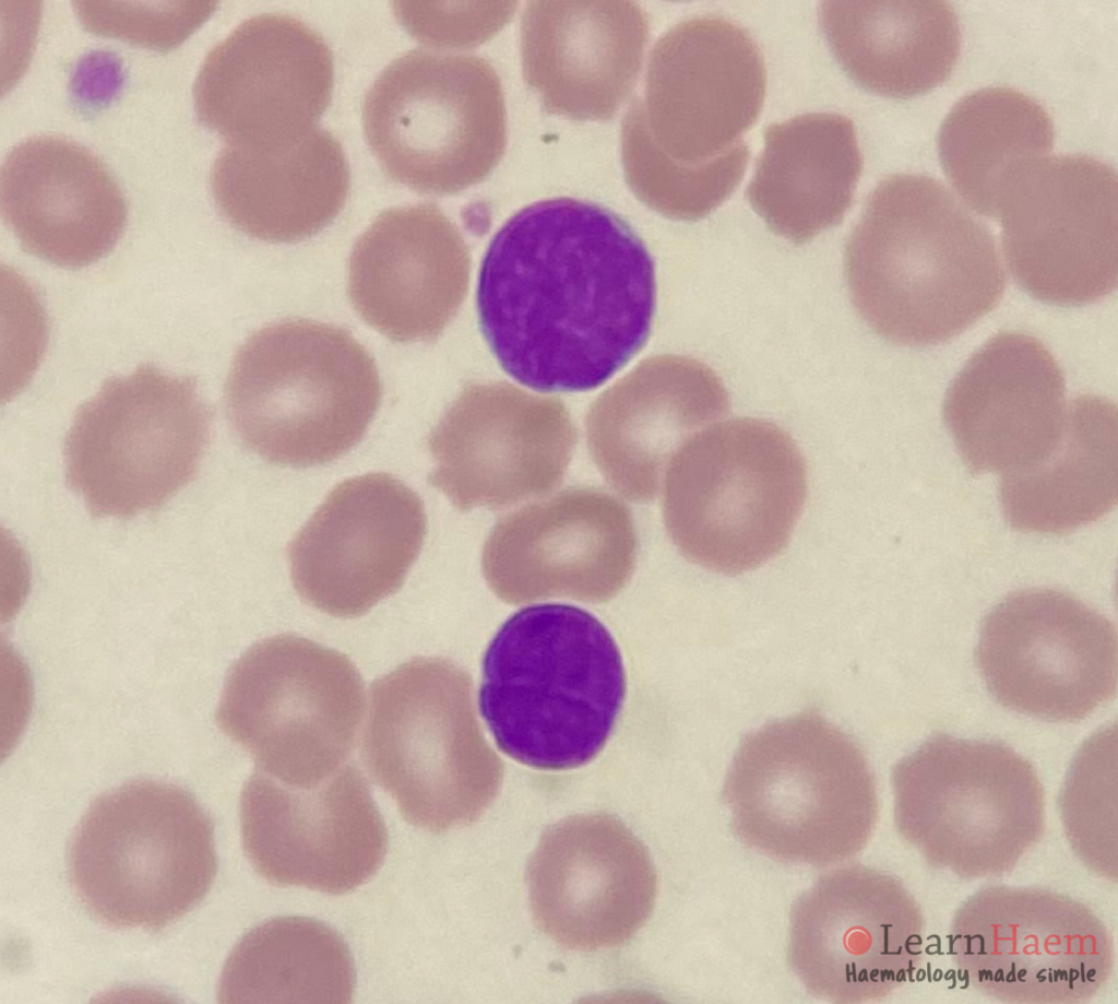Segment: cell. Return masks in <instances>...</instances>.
<instances>
[{"instance_id": "6da1fadb", "label": "cell", "mask_w": 1118, "mask_h": 1004, "mask_svg": "<svg viewBox=\"0 0 1118 1004\" xmlns=\"http://www.w3.org/2000/svg\"><path fill=\"white\" fill-rule=\"evenodd\" d=\"M652 256L621 216L569 197L534 202L491 238L477 282L481 333L501 368L540 392L606 382L645 345Z\"/></svg>"}, {"instance_id": "7a4b0ae2", "label": "cell", "mask_w": 1118, "mask_h": 1004, "mask_svg": "<svg viewBox=\"0 0 1118 1004\" xmlns=\"http://www.w3.org/2000/svg\"><path fill=\"white\" fill-rule=\"evenodd\" d=\"M853 305L901 346L947 342L992 311L1006 275L992 232L939 180L895 174L868 196L845 247Z\"/></svg>"}, {"instance_id": "3957f363", "label": "cell", "mask_w": 1118, "mask_h": 1004, "mask_svg": "<svg viewBox=\"0 0 1118 1004\" xmlns=\"http://www.w3.org/2000/svg\"><path fill=\"white\" fill-rule=\"evenodd\" d=\"M626 696L618 645L603 623L567 604H537L510 616L483 660L478 705L498 747L540 770L592 760Z\"/></svg>"}, {"instance_id": "277c9868", "label": "cell", "mask_w": 1118, "mask_h": 1004, "mask_svg": "<svg viewBox=\"0 0 1118 1004\" xmlns=\"http://www.w3.org/2000/svg\"><path fill=\"white\" fill-rule=\"evenodd\" d=\"M723 801L747 847L819 867L860 852L878 815L876 782L863 751L814 710L747 735L728 769Z\"/></svg>"}, {"instance_id": "5b68a950", "label": "cell", "mask_w": 1118, "mask_h": 1004, "mask_svg": "<svg viewBox=\"0 0 1118 1004\" xmlns=\"http://www.w3.org/2000/svg\"><path fill=\"white\" fill-rule=\"evenodd\" d=\"M381 398L368 350L342 328L305 319L252 333L237 351L224 390L227 417L245 447L296 468L348 452Z\"/></svg>"}, {"instance_id": "8992f818", "label": "cell", "mask_w": 1118, "mask_h": 1004, "mask_svg": "<svg viewBox=\"0 0 1118 1004\" xmlns=\"http://www.w3.org/2000/svg\"><path fill=\"white\" fill-rule=\"evenodd\" d=\"M662 487L665 528L680 554L707 570L739 575L787 547L808 472L782 427L734 417L691 436L670 459Z\"/></svg>"}, {"instance_id": "52a82bcc", "label": "cell", "mask_w": 1118, "mask_h": 1004, "mask_svg": "<svg viewBox=\"0 0 1118 1004\" xmlns=\"http://www.w3.org/2000/svg\"><path fill=\"white\" fill-rule=\"evenodd\" d=\"M472 690L466 672L435 657L413 658L370 686L361 759L404 819L430 832L476 822L502 783Z\"/></svg>"}, {"instance_id": "ba28073f", "label": "cell", "mask_w": 1118, "mask_h": 1004, "mask_svg": "<svg viewBox=\"0 0 1118 1004\" xmlns=\"http://www.w3.org/2000/svg\"><path fill=\"white\" fill-rule=\"evenodd\" d=\"M67 869L75 895L97 920L160 930L211 889L214 823L178 786L130 781L91 803L72 836Z\"/></svg>"}, {"instance_id": "9c48e42d", "label": "cell", "mask_w": 1118, "mask_h": 1004, "mask_svg": "<svg viewBox=\"0 0 1118 1004\" xmlns=\"http://www.w3.org/2000/svg\"><path fill=\"white\" fill-rule=\"evenodd\" d=\"M382 172L419 193H457L484 180L507 145L501 81L477 56L413 49L376 78L362 104Z\"/></svg>"}, {"instance_id": "30bf717a", "label": "cell", "mask_w": 1118, "mask_h": 1004, "mask_svg": "<svg viewBox=\"0 0 1118 1004\" xmlns=\"http://www.w3.org/2000/svg\"><path fill=\"white\" fill-rule=\"evenodd\" d=\"M211 426L193 378L142 364L78 409L63 442L67 484L94 518L155 511L197 476Z\"/></svg>"}, {"instance_id": "8fae6325", "label": "cell", "mask_w": 1118, "mask_h": 1004, "mask_svg": "<svg viewBox=\"0 0 1118 1004\" xmlns=\"http://www.w3.org/2000/svg\"><path fill=\"white\" fill-rule=\"evenodd\" d=\"M364 708L362 678L344 653L282 634L230 666L215 719L260 771L311 788L344 766Z\"/></svg>"}, {"instance_id": "7c38bea8", "label": "cell", "mask_w": 1118, "mask_h": 1004, "mask_svg": "<svg viewBox=\"0 0 1118 1004\" xmlns=\"http://www.w3.org/2000/svg\"><path fill=\"white\" fill-rule=\"evenodd\" d=\"M765 90L763 56L744 27L716 14L679 22L654 45L643 96L623 117V169L726 153L757 121Z\"/></svg>"}, {"instance_id": "4fadbf2b", "label": "cell", "mask_w": 1118, "mask_h": 1004, "mask_svg": "<svg viewBox=\"0 0 1118 1004\" xmlns=\"http://www.w3.org/2000/svg\"><path fill=\"white\" fill-rule=\"evenodd\" d=\"M1116 170L1087 155L1028 165L1008 187L997 220L1014 282L1032 297L1082 306L1118 282Z\"/></svg>"}, {"instance_id": "5bb4252c", "label": "cell", "mask_w": 1118, "mask_h": 1004, "mask_svg": "<svg viewBox=\"0 0 1118 1004\" xmlns=\"http://www.w3.org/2000/svg\"><path fill=\"white\" fill-rule=\"evenodd\" d=\"M975 660L1002 707L1074 722L1117 688L1114 624L1074 595L1034 588L1010 593L984 617Z\"/></svg>"}, {"instance_id": "9a60e30c", "label": "cell", "mask_w": 1118, "mask_h": 1004, "mask_svg": "<svg viewBox=\"0 0 1118 1004\" xmlns=\"http://www.w3.org/2000/svg\"><path fill=\"white\" fill-rule=\"evenodd\" d=\"M576 440L560 400L508 382L468 385L429 436L428 482L461 511L509 507L558 486Z\"/></svg>"}, {"instance_id": "2e32d148", "label": "cell", "mask_w": 1118, "mask_h": 1004, "mask_svg": "<svg viewBox=\"0 0 1118 1004\" xmlns=\"http://www.w3.org/2000/svg\"><path fill=\"white\" fill-rule=\"evenodd\" d=\"M240 825L245 854L260 876L331 895L369 881L389 846L368 782L352 764L311 788L255 771L241 791Z\"/></svg>"}, {"instance_id": "e0dca14e", "label": "cell", "mask_w": 1118, "mask_h": 1004, "mask_svg": "<svg viewBox=\"0 0 1118 1004\" xmlns=\"http://www.w3.org/2000/svg\"><path fill=\"white\" fill-rule=\"evenodd\" d=\"M333 86L324 38L297 17L263 13L205 56L193 85L194 109L226 145L269 147L317 127Z\"/></svg>"}, {"instance_id": "ac0fdd59", "label": "cell", "mask_w": 1118, "mask_h": 1004, "mask_svg": "<svg viewBox=\"0 0 1118 1004\" xmlns=\"http://www.w3.org/2000/svg\"><path fill=\"white\" fill-rule=\"evenodd\" d=\"M427 531L419 496L388 473L335 486L288 547L299 597L323 613L358 617L396 592Z\"/></svg>"}, {"instance_id": "d6986e66", "label": "cell", "mask_w": 1118, "mask_h": 1004, "mask_svg": "<svg viewBox=\"0 0 1118 1004\" xmlns=\"http://www.w3.org/2000/svg\"><path fill=\"white\" fill-rule=\"evenodd\" d=\"M913 902L893 877L855 864L821 875L793 903L787 960L805 988L835 1003L885 996L920 952Z\"/></svg>"}, {"instance_id": "ffe728a7", "label": "cell", "mask_w": 1118, "mask_h": 1004, "mask_svg": "<svg viewBox=\"0 0 1118 1004\" xmlns=\"http://www.w3.org/2000/svg\"><path fill=\"white\" fill-rule=\"evenodd\" d=\"M638 535L628 507L597 488H569L496 523L483 574L510 604L566 597L606 602L630 580Z\"/></svg>"}, {"instance_id": "44dd1931", "label": "cell", "mask_w": 1118, "mask_h": 1004, "mask_svg": "<svg viewBox=\"0 0 1118 1004\" xmlns=\"http://www.w3.org/2000/svg\"><path fill=\"white\" fill-rule=\"evenodd\" d=\"M537 928L582 952L628 943L652 914L657 876L643 842L608 814H579L549 826L526 866Z\"/></svg>"}, {"instance_id": "7402d4cb", "label": "cell", "mask_w": 1118, "mask_h": 1004, "mask_svg": "<svg viewBox=\"0 0 1118 1004\" xmlns=\"http://www.w3.org/2000/svg\"><path fill=\"white\" fill-rule=\"evenodd\" d=\"M1068 405L1063 373L1036 336L1000 331L948 387L942 418L973 474L1030 466L1059 442Z\"/></svg>"}, {"instance_id": "603a6c76", "label": "cell", "mask_w": 1118, "mask_h": 1004, "mask_svg": "<svg viewBox=\"0 0 1118 1004\" xmlns=\"http://www.w3.org/2000/svg\"><path fill=\"white\" fill-rule=\"evenodd\" d=\"M469 249L435 204L391 208L356 240L348 296L360 318L395 342L436 339L468 288Z\"/></svg>"}, {"instance_id": "cb8c5ba5", "label": "cell", "mask_w": 1118, "mask_h": 1004, "mask_svg": "<svg viewBox=\"0 0 1118 1004\" xmlns=\"http://www.w3.org/2000/svg\"><path fill=\"white\" fill-rule=\"evenodd\" d=\"M729 407L728 392L710 366L688 356L656 355L593 402L586 415L588 450L619 495L650 501L678 449Z\"/></svg>"}, {"instance_id": "d4e9b609", "label": "cell", "mask_w": 1118, "mask_h": 1004, "mask_svg": "<svg viewBox=\"0 0 1118 1004\" xmlns=\"http://www.w3.org/2000/svg\"><path fill=\"white\" fill-rule=\"evenodd\" d=\"M649 38L633 1H531L520 31L523 78L543 109L604 121L632 93Z\"/></svg>"}, {"instance_id": "484cf974", "label": "cell", "mask_w": 1118, "mask_h": 1004, "mask_svg": "<svg viewBox=\"0 0 1118 1004\" xmlns=\"http://www.w3.org/2000/svg\"><path fill=\"white\" fill-rule=\"evenodd\" d=\"M0 209L26 252L69 269L109 253L128 217L107 165L56 135L32 137L10 151L0 172Z\"/></svg>"}, {"instance_id": "4316f807", "label": "cell", "mask_w": 1118, "mask_h": 1004, "mask_svg": "<svg viewBox=\"0 0 1118 1004\" xmlns=\"http://www.w3.org/2000/svg\"><path fill=\"white\" fill-rule=\"evenodd\" d=\"M891 779L895 823L903 836L913 830H960L966 844H978L983 836L987 840L1004 830L1043 826L1037 773L1002 743L938 733L903 757Z\"/></svg>"}, {"instance_id": "83f0119b", "label": "cell", "mask_w": 1118, "mask_h": 1004, "mask_svg": "<svg viewBox=\"0 0 1118 1004\" xmlns=\"http://www.w3.org/2000/svg\"><path fill=\"white\" fill-rule=\"evenodd\" d=\"M349 187L341 142L318 126L280 145H226L211 172L219 213L239 232L269 243L321 232L343 210Z\"/></svg>"}, {"instance_id": "f1b7e54d", "label": "cell", "mask_w": 1118, "mask_h": 1004, "mask_svg": "<svg viewBox=\"0 0 1118 1004\" xmlns=\"http://www.w3.org/2000/svg\"><path fill=\"white\" fill-rule=\"evenodd\" d=\"M763 137L746 196L769 229L801 245L838 225L863 169L854 122L809 113L768 126Z\"/></svg>"}, {"instance_id": "f546056e", "label": "cell", "mask_w": 1118, "mask_h": 1004, "mask_svg": "<svg viewBox=\"0 0 1118 1004\" xmlns=\"http://www.w3.org/2000/svg\"><path fill=\"white\" fill-rule=\"evenodd\" d=\"M819 21L847 75L882 96L929 92L959 60V17L947 1L830 0L821 3Z\"/></svg>"}, {"instance_id": "4dcf8cb0", "label": "cell", "mask_w": 1118, "mask_h": 1004, "mask_svg": "<svg viewBox=\"0 0 1118 1004\" xmlns=\"http://www.w3.org/2000/svg\"><path fill=\"white\" fill-rule=\"evenodd\" d=\"M1117 477L1116 405L1083 394L1068 405L1062 436L1046 457L1001 474V510L1016 531L1067 534L1115 508Z\"/></svg>"}, {"instance_id": "1f68e13d", "label": "cell", "mask_w": 1118, "mask_h": 1004, "mask_svg": "<svg viewBox=\"0 0 1118 1004\" xmlns=\"http://www.w3.org/2000/svg\"><path fill=\"white\" fill-rule=\"evenodd\" d=\"M938 152L944 174L977 213L997 220L1008 187L1054 144L1048 113L1012 87L963 96L942 121Z\"/></svg>"}, {"instance_id": "d6a6232c", "label": "cell", "mask_w": 1118, "mask_h": 1004, "mask_svg": "<svg viewBox=\"0 0 1118 1004\" xmlns=\"http://www.w3.org/2000/svg\"><path fill=\"white\" fill-rule=\"evenodd\" d=\"M356 972L343 937L328 924L285 916L262 922L236 944L218 988L222 1003L344 1004Z\"/></svg>"}, {"instance_id": "836d02e7", "label": "cell", "mask_w": 1118, "mask_h": 1004, "mask_svg": "<svg viewBox=\"0 0 1118 1004\" xmlns=\"http://www.w3.org/2000/svg\"><path fill=\"white\" fill-rule=\"evenodd\" d=\"M953 940L965 944L962 957L978 962V983L1056 984L1059 992H1084L1101 975V926L1094 919L1066 930L1040 922L1038 931H1021L1009 922H975Z\"/></svg>"}, {"instance_id": "e575fe53", "label": "cell", "mask_w": 1118, "mask_h": 1004, "mask_svg": "<svg viewBox=\"0 0 1118 1004\" xmlns=\"http://www.w3.org/2000/svg\"><path fill=\"white\" fill-rule=\"evenodd\" d=\"M216 7L215 1L73 2L86 31L158 51L179 47Z\"/></svg>"}, {"instance_id": "d590c367", "label": "cell", "mask_w": 1118, "mask_h": 1004, "mask_svg": "<svg viewBox=\"0 0 1118 1004\" xmlns=\"http://www.w3.org/2000/svg\"><path fill=\"white\" fill-rule=\"evenodd\" d=\"M400 23L418 40L439 46H474L496 34L512 16L516 2L397 1Z\"/></svg>"}]
</instances>
